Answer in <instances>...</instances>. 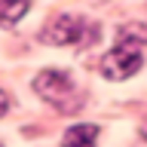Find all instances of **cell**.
Returning a JSON list of instances; mask_svg holds the SVG:
<instances>
[{
  "mask_svg": "<svg viewBox=\"0 0 147 147\" xmlns=\"http://www.w3.org/2000/svg\"><path fill=\"white\" fill-rule=\"evenodd\" d=\"M144 43H135V40H123L119 37V46H113L110 52L101 55V71L110 80H126L132 74L141 71L144 64V52H141Z\"/></svg>",
  "mask_w": 147,
  "mask_h": 147,
  "instance_id": "6da1fadb",
  "label": "cell"
},
{
  "mask_svg": "<svg viewBox=\"0 0 147 147\" xmlns=\"http://www.w3.org/2000/svg\"><path fill=\"white\" fill-rule=\"evenodd\" d=\"M46 40L55 46H89L101 37V31L95 25H89L86 18H77V16H58L55 25H49L46 31Z\"/></svg>",
  "mask_w": 147,
  "mask_h": 147,
  "instance_id": "7a4b0ae2",
  "label": "cell"
},
{
  "mask_svg": "<svg viewBox=\"0 0 147 147\" xmlns=\"http://www.w3.org/2000/svg\"><path fill=\"white\" fill-rule=\"evenodd\" d=\"M34 89L40 92L46 101H52L58 110L80 107V101H77V86H74V80L64 71H43L34 80Z\"/></svg>",
  "mask_w": 147,
  "mask_h": 147,
  "instance_id": "3957f363",
  "label": "cell"
},
{
  "mask_svg": "<svg viewBox=\"0 0 147 147\" xmlns=\"http://www.w3.org/2000/svg\"><path fill=\"white\" fill-rule=\"evenodd\" d=\"M28 12V0H0V25H16Z\"/></svg>",
  "mask_w": 147,
  "mask_h": 147,
  "instance_id": "277c9868",
  "label": "cell"
},
{
  "mask_svg": "<svg viewBox=\"0 0 147 147\" xmlns=\"http://www.w3.org/2000/svg\"><path fill=\"white\" fill-rule=\"evenodd\" d=\"M98 138V126H92V123H86V126H74L64 132V144H92Z\"/></svg>",
  "mask_w": 147,
  "mask_h": 147,
  "instance_id": "5b68a950",
  "label": "cell"
},
{
  "mask_svg": "<svg viewBox=\"0 0 147 147\" xmlns=\"http://www.w3.org/2000/svg\"><path fill=\"white\" fill-rule=\"evenodd\" d=\"M6 107H9V101H6V95H3V92H0V117H3V113H6Z\"/></svg>",
  "mask_w": 147,
  "mask_h": 147,
  "instance_id": "8992f818",
  "label": "cell"
},
{
  "mask_svg": "<svg viewBox=\"0 0 147 147\" xmlns=\"http://www.w3.org/2000/svg\"><path fill=\"white\" fill-rule=\"evenodd\" d=\"M144 138H147V126H144Z\"/></svg>",
  "mask_w": 147,
  "mask_h": 147,
  "instance_id": "52a82bcc",
  "label": "cell"
}]
</instances>
